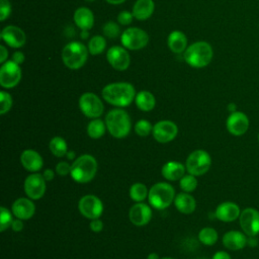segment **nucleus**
Masks as SVG:
<instances>
[{"instance_id":"1","label":"nucleus","mask_w":259,"mask_h":259,"mask_svg":"<svg viewBox=\"0 0 259 259\" xmlns=\"http://www.w3.org/2000/svg\"><path fill=\"white\" fill-rule=\"evenodd\" d=\"M102 97L109 104L125 107L135 99L136 90L132 84L126 82L111 83L102 89Z\"/></svg>"},{"instance_id":"2","label":"nucleus","mask_w":259,"mask_h":259,"mask_svg":"<svg viewBox=\"0 0 259 259\" xmlns=\"http://www.w3.org/2000/svg\"><path fill=\"white\" fill-rule=\"evenodd\" d=\"M211 46L206 41H196L190 45L184 52V60L193 68L206 67L212 60Z\"/></svg>"},{"instance_id":"3","label":"nucleus","mask_w":259,"mask_h":259,"mask_svg":"<svg viewBox=\"0 0 259 259\" xmlns=\"http://www.w3.org/2000/svg\"><path fill=\"white\" fill-rule=\"evenodd\" d=\"M97 172V161L91 155L85 154L73 162L71 165V177L78 183L91 181Z\"/></svg>"},{"instance_id":"4","label":"nucleus","mask_w":259,"mask_h":259,"mask_svg":"<svg viewBox=\"0 0 259 259\" xmlns=\"http://www.w3.org/2000/svg\"><path fill=\"white\" fill-rule=\"evenodd\" d=\"M105 124L109 134L116 139L126 137L131 131L130 115L126 111L119 108L108 111L105 117Z\"/></svg>"},{"instance_id":"5","label":"nucleus","mask_w":259,"mask_h":259,"mask_svg":"<svg viewBox=\"0 0 259 259\" xmlns=\"http://www.w3.org/2000/svg\"><path fill=\"white\" fill-rule=\"evenodd\" d=\"M88 48L78 41L67 44L62 51V60L66 67L76 70L81 68L87 61Z\"/></svg>"},{"instance_id":"6","label":"nucleus","mask_w":259,"mask_h":259,"mask_svg":"<svg viewBox=\"0 0 259 259\" xmlns=\"http://www.w3.org/2000/svg\"><path fill=\"white\" fill-rule=\"evenodd\" d=\"M175 198V191L172 185L166 182L154 184L148 193L149 203L156 209H165Z\"/></svg>"},{"instance_id":"7","label":"nucleus","mask_w":259,"mask_h":259,"mask_svg":"<svg viewBox=\"0 0 259 259\" xmlns=\"http://www.w3.org/2000/svg\"><path fill=\"white\" fill-rule=\"evenodd\" d=\"M210 165V155L204 150H195L187 157L185 167L189 174L201 176L209 170Z\"/></svg>"},{"instance_id":"8","label":"nucleus","mask_w":259,"mask_h":259,"mask_svg":"<svg viewBox=\"0 0 259 259\" xmlns=\"http://www.w3.org/2000/svg\"><path fill=\"white\" fill-rule=\"evenodd\" d=\"M120 41L125 49L137 51L145 48L149 41L148 33L138 27H130L125 29L120 37Z\"/></svg>"},{"instance_id":"9","label":"nucleus","mask_w":259,"mask_h":259,"mask_svg":"<svg viewBox=\"0 0 259 259\" xmlns=\"http://www.w3.org/2000/svg\"><path fill=\"white\" fill-rule=\"evenodd\" d=\"M79 107L83 114L90 118H98L104 109L100 98L92 92H86L81 95L79 98Z\"/></svg>"},{"instance_id":"10","label":"nucleus","mask_w":259,"mask_h":259,"mask_svg":"<svg viewBox=\"0 0 259 259\" xmlns=\"http://www.w3.org/2000/svg\"><path fill=\"white\" fill-rule=\"evenodd\" d=\"M239 224L242 231L248 237L259 235V210L254 207H246L241 211Z\"/></svg>"},{"instance_id":"11","label":"nucleus","mask_w":259,"mask_h":259,"mask_svg":"<svg viewBox=\"0 0 259 259\" xmlns=\"http://www.w3.org/2000/svg\"><path fill=\"white\" fill-rule=\"evenodd\" d=\"M78 209L81 214L87 219H99L103 212V203L97 196L87 194L80 198L78 202Z\"/></svg>"},{"instance_id":"12","label":"nucleus","mask_w":259,"mask_h":259,"mask_svg":"<svg viewBox=\"0 0 259 259\" xmlns=\"http://www.w3.org/2000/svg\"><path fill=\"white\" fill-rule=\"evenodd\" d=\"M21 79V69L18 64L6 61L0 68V84L4 88L15 87Z\"/></svg>"},{"instance_id":"13","label":"nucleus","mask_w":259,"mask_h":259,"mask_svg":"<svg viewBox=\"0 0 259 259\" xmlns=\"http://www.w3.org/2000/svg\"><path fill=\"white\" fill-rule=\"evenodd\" d=\"M250 120L246 113L243 111L231 112L226 121V127L228 132L235 137H241L249 130Z\"/></svg>"},{"instance_id":"14","label":"nucleus","mask_w":259,"mask_h":259,"mask_svg":"<svg viewBox=\"0 0 259 259\" xmlns=\"http://www.w3.org/2000/svg\"><path fill=\"white\" fill-rule=\"evenodd\" d=\"M24 191L32 200L41 198L46 191V180L42 174L34 173L27 176L24 181Z\"/></svg>"},{"instance_id":"15","label":"nucleus","mask_w":259,"mask_h":259,"mask_svg":"<svg viewBox=\"0 0 259 259\" xmlns=\"http://www.w3.org/2000/svg\"><path fill=\"white\" fill-rule=\"evenodd\" d=\"M178 134L177 125L171 120L158 121L153 126L152 135L154 139L159 143H169L176 138Z\"/></svg>"},{"instance_id":"16","label":"nucleus","mask_w":259,"mask_h":259,"mask_svg":"<svg viewBox=\"0 0 259 259\" xmlns=\"http://www.w3.org/2000/svg\"><path fill=\"white\" fill-rule=\"evenodd\" d=\"M106 58L110 66L118 71L126 70L131 63V58L127 51L121 47H111L106 54Z\"/></svg>"},{"instance_id":"17","label":"nucleus","mask_w":259,"mask_h":259,"mask_svg":"<svg viewBox=\"0 0 259 259\" xmlns=\"http://www.w3.org/2000/svg\"><path fill=\"white\" fill-rule=\"evenodd\" d=\"M128 219L135 226H145L152 219V209L146 203L137 202L130 208Z\"/></svg>"},{"instance_id":"18","label":"nucleus","mask_w":259,"mask_h":259,"mask_svg":"<svg viewBox=\"0 0 259 259\" xmlns=\"http://www.w3.org/2000/svg\"><path fill=\"white\" fill-rule=\"evenodd\" d=\"M241 211L242 210L237 203L233 201H224L217 206L214 217L224 223H231L239 219Z\"/></svg>"},{"instance_id":"19","label":"nucleus","mask_w":259,"mask_h":259,"mask_svg":"<svg viewBox=\"0 0 259 259\" xmlns=\"http://www.w3.org/2000/svg\"><path fill=\"white\" fill-rule=\"evenodd\" d=\"M1 38L11 48H21L26 40L24 31L15 25L5 26L1 31Z\"/></svg>"},{"instance_id":"20","label":"nucleus","mask_w":259,"mask_h":259,"mask_svg":"<svg viewBox=\"0 0 259 259\" xmlns=\"http://www.w3.org/2000/svg\"><path fill=\"white\" fill-rule=\"evenodd\" d=\"M223 245L232 251L242 250L248 244V236L242 231L232 230L224 234Z\"/></svg>"},{"instance_id":"21","label":"nucleus","mask_w":259,"mask_h":259,"mask_svg":"<svg viewBox=\"0 0 259 259\" xmlns=\"http://www.w3.org/2000/svg\"><path fill=\"white\" fill-rule=\"evenodd\" d=\"M12 213L20 220H28L32 218L35 211L34 203L29 198L20 197L12 203Z\"/></svg>"},{"instance_id":"22","label":"nucleus","mask_w":259,"mask_h":259,"mask_svg":"<svg viewBox=\"0 0 259 259\" xmlns=\"http://www.w3.org/2000/svg\"><path fill=\"white\" fill-rule=\"evenodd\" d=\"M20 162L22 166L30 172H36L41 169L44 161L41 156L34 150H24L20 155Z\"/></svg>"},{"instance_id":"23","label":"nucleus","mask_w":259,"mask_h":259,"mask_svg":"<svg viewBox=\"0 0 259 259\" xmlns=\"http://www.w3.org/2000/svg\"><path fill=\"white\" fill-rule=\"evenodd\" d=\"M185 169L186 167L180 162L169 161L164 164L161 172L165 179L169 181H176L182 178V176L185 173Z\"/></svg>"},{"instance_id":"24","label":"nucleus","mask_w":259,"mask_h":259,"mask_svg":"<svg viewBox=\"0 0 259 259\" xmlns=\"http://www.w3.org/2000/svg\"><path fill=\"white\" fill-rule=\"evenodd\" d=\"M74 21L82 30L90 29L94 24V16L92 11L87 7H80L74 12Z\"/></svg>"},{"instance_id":"25","label":"nucleus","mask_w":259,"mask_h":259,"mask_svg":"<svg viewBox=\"0 0 259 259\" xmlns=\"http://www.w3.org/2000/svg\"><path fill=\"white\" fill-rule=\"evenodd\" d=\"M174 204H175V207L180 212L185 214L192 213L196 207V201L194 197L188 194V192L178 193L174 198Z\"/></svg>"},{"instance_id":"26","label":"nucleus","mask_w":259,"mask_h":259,"mask_svg":"<svg viewBox=\"0 0 259 259\" xmlns=\"http://www.w3.org/2000/svg\"><path fill=\"white\" fill-rule=\"evenodd\" d=\"M155 4L153 0H137L132 13L138 20H146L153 14Z\"/></svg>"},{"instance_id":"27","label":"nucleus","mask_w":259,"mask_h":259,"mask_svg":"<svg viewBox=\"0 0 259 259\" xmlns=\"http://www.w3.org/2000/svg\"><path fill=\"white\" fill-rule=\"evenodd\" d=\"M168 48L176 54L184 52L187 48V37L186 35L180 30H174L168 35L167 39Z\"/></svg>"},{"instance_id":"28","label":"nucleus","mask_w":259,"mask_h":259,"mask_svg":"<svg viewBox=\"0 0 259 259\" xmlns=\"http://www.w3.org/2000/svg\"><path fill=\"white\" fill-rule=\"evenodd\" d=\"M136 105L143 111H151L156 104V99L154 95L146 90L140 91L135 97Z\"/></svg>"},{"instance_id":"29","label":"nucleus","mask_w":259,"mask_h":259,"mask_svg":"<svg viewBox=\"0 0 259 259\" xmlns=\"http://www.w3.org/2000/svg\"><path fill=\"white\" fill-rule=\"evenodd\" d=\"M106 124L100 118H93L87 124V134L92 139H99L105 133Z\"/></svg>"},{"instance_id":"30","label":"nucleus","mask_w":259,"mask_h":259,"mask_svg":"<svg viewBox=\"0 0 259 259\" xmlns=\"http://www.w3.org/2000/svg\"><path fill=\"white\" fill-rule=\"evenodd\" d=\"M49 148L52 154L56 157H63L68 152V146L66 141L61 137H55L51 140L49 144Z\"/></svg>"},{"instance_id":"31","label":"nucleus","mask_w":259,"mask_h":259,"mask_svg":"<svg viewBox=\"0 0 259 259\" xmlns=\"http://www.w3.org/2000/svg\"><path fill=\"white\" fill-rule=\"evenodd\" d=\"M218 239H219L218 232L215 231V229L210 227H205L201 229L198 233V240L203 245H206V246H211L215 244Z\"/></svg>"},{"instance_id":"32","label":"nucleus","mask_w":259,"mask_h":259,"mask_svg":"<svg viewBox=\"0 0 259 259\" xmlns=\"http://www.w3.org/2000/svg\"><path fill=\"white\" fill-rule=\"evenodd\" d=\"M148 193L149 191L147 189V186L140 182L133 184L130 188V196L136 202H142L144 199H146Z\"/></svg>"},{"instance_id":"33","label":"nucleus","mask_w":259,"mask_h":259,"mask_svg":"<svg viewBox=\"0 0 259 259\" xmlns=\"http://www.w3.org/2000/svg\"><path fill=\"white\" fill-rule=\"evenodd\" d=\"M105 47H106L105 38L101 35L93 36L88 42V51L93 56L101 54L104 51Z\"/></svg>"},{"instance_id":"34","label":"nucleus","mask_w":259,"mask_h":259,"mask_svg":"<svg viewBox=\"0 0 259 259\" xmlns=\"http://www.w3.org/2000/svg\"><path fill=\"white\" fill-rule=\"evenodd\" d=\"M196 176L191 174H184L182 178L180 179V188L184 192H192L195 190L197 186V180L195 178Z\"/></svg>"},{"instance_id":"35","label":"nucleus","mask_w":259,"mask_h":259,"mask_svg":"<svg viewBox=\"0 0 259 259\" xmlns=\"http://www.w3.org/2000/svg\"><path fill=\"white\" fill-rule=\"evenodd\" d=\"M135 132L141 137H147L153 132V125L146 119H141L135 124Z\"/></svg>"},{"instance_id":"36","label":"nucleus","mask_w":259,"mask_h":259,"mask_svg":"<svg viewBox=\"0 0 259 259\" xmlns=\"http://www.w3.org/2000/svg\"><path fill=\"white\" fill-rule=\"evenodd\" d=\"M12 214L10 210L4 206L0 207V231L4 232L12 223Z\"/></svg>"},{"instance_id":"37","label":"nucleus","mask_w":259,"mask_h":259,"mask_svg":"<svg viewBox=\"0 0 259 259\" xmlns=\"http://www.w3.org/2000/svg\"><path fill=\"white\" fill-rule=\"evenodd\" d=\"M12 106L11 95L5 91L0 92V113L5 114Z\"/></svg>"},{"instance_id":"38","label":"nucleus","mask_w":259,"mask_h":259,"mask_svg":"<svg viewBox=\"0 0 259 259\" xmlns=\"http://www.w3.org/2000/svg\"><path fill=\"white\" fill-rule=\"evenodd\" d=\"M104 35L109 38H114L119 34V25L113 21H108L102 27Z\"/></svg>"},{"instance_id":"39","label":"nucleus","mask_w":259,"mask_h":259,"mask_svg":"<svg viewBox=\"0 0 259 259\" xmlns=\"http://www.w3.org/2000/svg\"><path fill=\"white\" fill-rule=\"evenodd\" d=\"M11 13V5L8 0H0V20L4 21Z\"/></svg>"},{"instance_id":"40","label":"nucleus","mask_w":259,"mask_h":259,"mask_svg":"<svg viewBox=\"0 0 259 259\" xmlns=\"http://www.w3.org/2000/svg\"><path fill=\"white\" fill-rule=\"evenodd\" d=\"M56 172L60 176H66L71 173V165L65 161L59 162L56 166Z\"/></svg>"},{"instance_id":"41","label":"nucleus","mask_w":259,"mask_h":259,"mask_svg":"<svg viewBox=\"0 0 259 259\" xmlns=\"http://www.w3.org/2000/svg\"><path fill=\"white\" fill-rule=\"evenodd\" d=\"M133 13L128 11H121L117 16V21L121 25H128L133 21Z\"/></svg>"},{"instance_id":"42","label":"nucleus","mask_w":259,"mask_h":259,"mask_svg":"<svg viewBox=\"0 0 259 259\" xmlns=\"http://www.w3.org/2000/svg\"><path fill=\"white\" fill-rule=\"evenodd\" d=\"M90 229H91V231L94 232V233H99V232H101L102 229H103V223H102V221H100L99 219L91 220Z\"/></svg>"},{"instance_id":"43","label":"nucleus","mask_w":259,"mask_h":259,"mask_svg":"<svg viewBox=\"0 0 259 259\" xmlns=\"http://www.w3.org/2000/svg\"><path fill=\"white\" fill-rule=\"evenodd\" d=\"M10 227H11V229H12L14 232H20V231H22L24 225H23V223H22V220L16 218V220H13V221H12Z\"/></svg>"},{"instance_id":"44","label":"nucleus","mask_w":259,"mask_h":259,"mask_svg":"<svg viewBox=\"0 0 259 259\" xmlns=\"http://www.w3.org/2000/svg\"><path fill=\"white\" fill-rule=\"evenodd\" d=\"M12 61L18 65H21L24 62V55L21 52H15L12 56Z\"/></svg>"},{"instance_id":"45","label":"nucleus","mask_w":259,"mask_h":259,"mask_svg":"<svg viewBox=\"0 0 259 259\" xmlns=\"http://www.w3.org/2000/svg\"><path fill=\"white\" fill-rule=\"evenodd\" d=\"M211 259H232L230 254L226 251H218L213 254Z\"/></svg>"},{"instance_id":"46","label":"nucleus","mask_w":259,"mask_h":259,"mask_svg":"<svg viewBox=\"0 0 259 259\" xmlns=\"http://www.w3.org/2000/svg\"><path fill=\"white\" fill-rule=\"evenodd\" d=\"M8 58V51L4 46H0V63H5Z\"/></svg>"},{"instance_id":"47","label":"nucleus","mask_w":259,"mask_h":259,"mask_svg":"<svg viewBox=\"0 0 259 259\" xmlns=\"http://www.w3.org/2000/svg\"><path fill=\"white\" fill-rule=\"evenodd\" d=\"M42 176H44L46 181H52L54 179V177H55V172L53 170H51V169H46L44 171V173H42Z\"/></svg>"},{"instance_id":"48","label":"nucleus","mask_w":259,"mask_h":259,"mask_svg":"<svg viewBox=\"0 0 259 259\" xmlns=\"http://www.w3.org/2000/svg\"><path fill=\"white\" fill-rule=\"evenodd\" d=\"M228 110L230 112H234V111H237V105L235 103H229L228 104Z\"/></svg>"},{"instance_id":"49","label":"nucleus","mask_w":259,"mask_h":259,"mask_svg":"<svg viewBox=\"0 0 259 259\" xmlns=\"http://www.w3.org/2000/svg\"><path fill=\"white\" fill-rule=\"evenodd\" d=\"M108 3L110 4H114V5H117V4H120V3H123L125 0H106Z\"/></svg>"},{"instance_id":"50","label":"nucleus","mask_w":259,"mask_h":259,"mask_svg":"<svg viewBox=\"0 0 259 259\" xmlns=\"http://www.w3.org/2000/svg\"><path fill=\"white\" fill-rule=\"evenodd\" d=\"M147 259H160L157 253H150L147 257Z\"/></svg>"},{"instance_id":"51","label":"nucleus","mask_w":259,"mask_h":259,"mask_svg":"<svg viewBox=\"0 0 259 259\" xmlns=\"http://www.w3.org/2000/svg\"><path fill=\"white\" fill-rule=\"evenodd\" d=\"M66 156L68 157V159H70V160H73V159L75 158V153H74V152H72V151H70V152H67Z\"/></svg>"},{"instance_id":"52","label":"nucleus","mask_w":259,"mask_h":259,"mask_svg":"<svg viewBox=\"0 0 259 259\" xmlns=\"http://www.w3.org/2000/svg\"><path fill=\"white\" fill-rule=\"evenodd\" d=\"M81 36H82L83 38H86V36H87V30H83V31L81 32Z\"/></svg>"},{"instance_id":"53","label":"nucleus","mask_w":259,"mask_h":259,"mask_svg":"<svg viewBox=\"0 0 259 259\" xmlns=\"http://www.w3.org/2000/svg\"><path fill=\"white\" fill-rule=\"evenodd\" d=\"M161 259H174V258H171V257H163Z\"/></svg>"},{"instance_id":"54","label":"nucleus","mask_w":259,"mask_h":259,"mask_svg":"<svg viewBox=\"0 0 259 259\" xmlns=\"http://www.w3.org/2000/svg\"><path fill=\"white\" fill-rule=\"evenodd\" d=\"M85 1H87V2H93V1H95V0H85Z\"/></svg>"},{"instance_id":"55","label":"nucleus","mask_w":259,"mask_h":259,"mask_svg":"<svg viewBox=\"0 0 259 259\" xmlns=\"http://www.w3.org/2000/svg\"><path fill=\"white\" fill-rule=\"evenodd\" d=\"M257 139H258V142H259V133H258V136H257Z\"/></svg>"},{"instance_id":"56","label":"nucleus","mask_w":259,"mask_h":259,"mask_svg":"<svg viewBox=\"0 0 259 259\" xmlns=\"http://www.w3.org/2000/svg\"><path fill=\"white\" fill-rule=\"evenodd\" d=\"M200 259H206V258H200Z\"/></svg>"}]
</instances>
